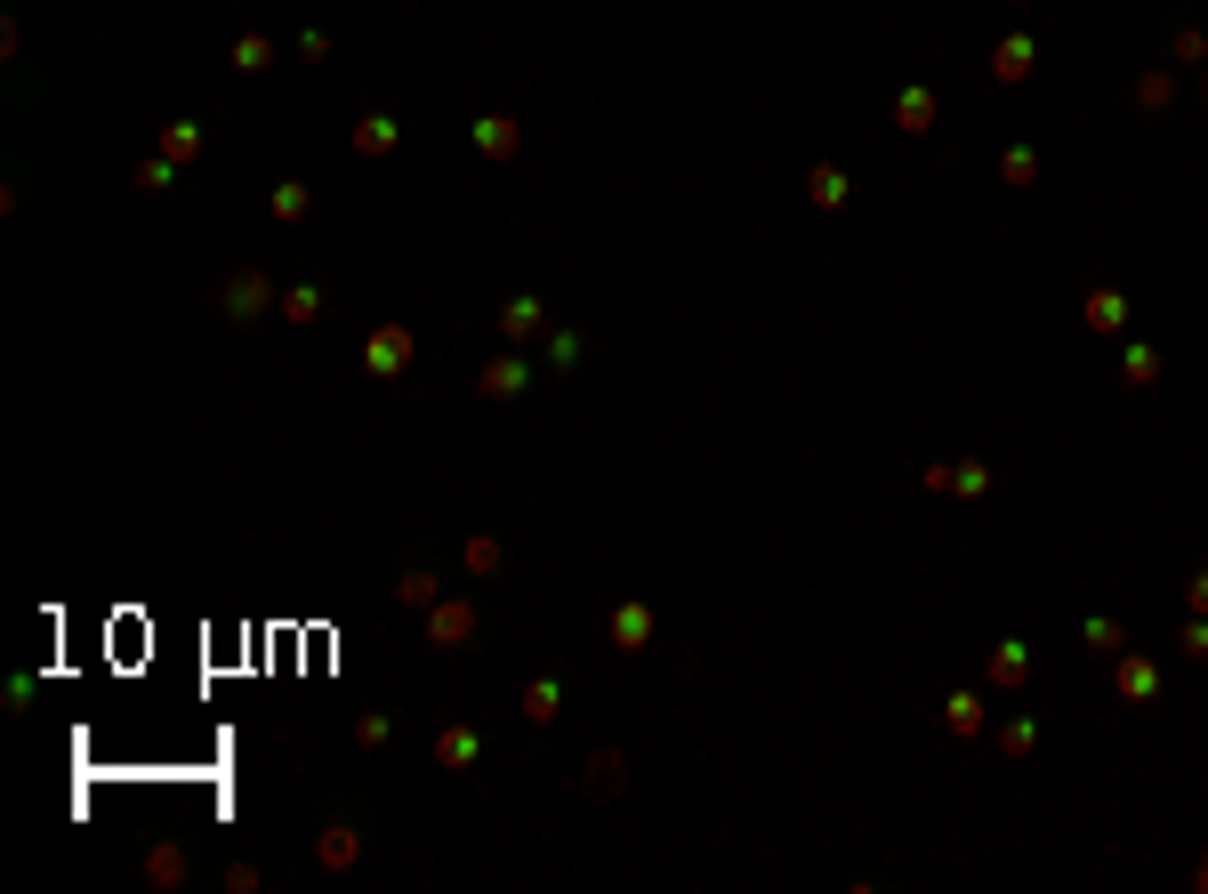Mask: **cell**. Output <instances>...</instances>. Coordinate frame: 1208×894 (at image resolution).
Instances as JSON below:
<instances>
[{
	"instance_id": "20",
	"label": "cell",
	"mask_w": 1208,
	"mask_h": 894,
	"mask_svg": "<svg viewBox=\"0 0 1208 894\" xmlns=\"http://www.w3.org/2000/svg\"><path fill=\"white\" fill-rule=\"evenodd\" d=\"M806 194H814V210H846V202H854V186H846L838 161H814L806 169Z\"/></svg>"
},
{
	"instance_id": "22",
	"label": "cell",
	"mask_w": 1208,
	"mask_h": 894,
	"mask_svg": "<svg viewBox=\"0 0 1208 894\" xmlns=\"http://www.w3.org/2000/svg\"><path fill=\"white\" fill-rule=\"evenodd\" d=\"M620 789H629V758H620V749H597L589 758V798H620Z\"/></svg>"
},
{
	"instance_id": "19",
	"label": "cell",
	"mask_w": 1208,
	"mask_h": 894,
	"mask_svg": "<svg viewBox=\"0 0 1208 894\" xmlns=\"http://www.w3.org/2000/svg\"><path fill=\"white\" fill-rule=\"evenodd\" d=\"M266 218H274V226H283V234H291V226H306V218H315V194H306L298 178H283V186H274V194H266Z\"/></svg>"
},
{
	"instance_id": "6",
	"label": "cell",
	"mask_w": 1208,
	"mask_h": 894,
	"mask_svg": "<svg viewBox=\"0 0 1208 894\" xmlns=\"http://www.w3.org/2000/svg\"><path fill=\"white\" fill-rule=\"evenodd\" d=\"M186 871H194V863H186V846H178V838H154V846H146V863H137V878H146L154 894H178Z\"/></svg>"
},
{
	"instance_id": "13",
	"label": "cell",
	"mask_w": 1208,
	"mask_h": 894,
	"mask_svg": "<svg viewBox=\"0 0 1208 894\" xmlns=\"http://www.w3.org/2000/svg\"><path fill=\"white\" fill-rule=\"evenodd\" d=\"M540 331H548V306H540L532 291H515V298L500 306V338H508V347H524V338H540Z\"/></svg>"
},
{
	"instance_id": "40",
	"label": "cell",
	"mask_w": 1208,
	"mask_h": 894,
	"mask_svg": "<svg viewBox=\"0 0 1208 894\" xmlns=\"http://www.w3.org/2000/svg\"><path fill=\"white\" fill-rule=\"evenodd\" d=\"M1185 605H1192V612H1208V572H1200L1192 589H1185Z\"/></svg>"
},
{
	"instance_id": "33",
	"label": "cell",
	"mask_w": 1208,
	"mask_h": 894,
	"mask_svg": "<svg viewBox=\"0 0 1208 894\" xmlns=\"http://www.w3.org/2000/svg\"><path fill=\"white\" fill-rule=\"evenodd\" d=\"M1120 380H1128V387H1160V355H1152V347H1128V355H1120Z\"/></svg>"
},
{
	"instance_id": "8",
	"label": "cell",
	"mask_w": 1208,
	"mask_h": 894,
	"mask_svg": "<svg viewBox=\"0 0 1208 894\" xmlns=\"http://www.w3.org/2000/svg\"><path fill=\"white\" fill-rule=\"evenodd\" d=\"M1080 323H1088L1096 338H1120V331H1128V291H1112V283H1096V291L1080 298Z\"/></svg>"
},
{
	"instance_id": "9",
	"label": "cell",
	"mask_w": 1208,
	"mask_h": 894,
	"mask_svg": "<svg viewBox=\"0 0 1208 894\" xmlns=\"http://www.w3.org/2000/svg\"><path fill=\"white\" fill-rule=\"evenodd\" d=\"M605 637H612V652H645V645H652V605H637V597L612 605V612H605Z\"/></svg>"
},
{
	"instance_id": "5",
	"label": "cell",
	"mask_w": 1208,
	"mask_h": 894,
	"mask_svg": "<svg viewBox=\"0 0 1208 894\" xmlns=\"http://www.w3.org/2000/svg\"><path fill=\"white\" fill-rule=\"evenodd\" d=\"M468 146H475V161H515V154H524V121H515V114H483L468 129Z\"/></svg>"
},
{
	"instance_id": "23",
	"label": "cell",
	"mask_w": 1208,
	"mask_h": 894,
	"mask_svg": "<svg viewBox=\"0 0 1208 894\" xmlns=\"http://www.w3.org/2000/svg\"><path fill=\"white\" fill-rule=\"evenodd\" d=\"M154 154H169V161H178V169H194V161H202V121H169Z\"/></svg>"
},
{
	"instance_id": "12",
	"label": "cell",
	"mask_w": 1208,
	"mask_h": 894,
	"mask_svg": "<svg viewBox=\"0 0 1208 894\" xmlns=\"http://www.w3.org/2000/svg\"><path fill=\"white\" fill-rule=\"evenodd\" d=\"M475 758H483V734L475 726H435V766L443 774H475Z\"/></svg>"
},
{
	"instance_id": "30",
	"label": "cell",
	"mask_w": 1208,
	"mask_h": 894,
	"mask_svg": "<svg viewBox=\"0 0 1208 894\" xmlns=\"http://www.w3.org/2000/svg\"><path fill=\"white\" fill-rule=\"evenodd\" d=\"M999 178H1008L1015 194H1023V186H1040V154H1031V146H1008V154H999Z\"/></svg>"
},
{
	"instance_id": "26",
	"label": "cell",
	"mask_w": 1208,
	"mask_h": 894,
	"mask_svg": "<svg viewBox=\"0 0 1208 894\" xmlns=\"http://www.w3.org/2000/svg\"><path fill=\"white\" fill-rule=\"evenodd\" d=\"M943 726H951L959 741H975V734H983V694H951V701H943Z\"/></svg>"
},
{
	"instance_id": "38",
	"label": "cell",
	"mask_w": 1208,
	"mask_h": 894,
	"mask_svg": "<svg viewBox=\"0 0 1208 894\" xmlns=\"http://www.w3.org/2000/svg\"><path fill=\"white\" fill-rule=\"evenodd\" d=\"M1177 652H1185V661H1208V621H1200V612L1177 629Z\"/></svg>"
},
{
	"instance_id": "32",
	"label": "cell",
	"mask_w": 1208,
	"mask_h": 894,
	"mask_svg": "<svg viewBox=\"0 0 1208 894\" xmlns=\"http://www.w3.org/2000/svg\"><path fill=\"white\" fill-rule=\"evenodd\" d=\"M129 186H137V194H169V186H178V161H169V154L137 161V178H129Z\"/></svg>"
},
{
	"instance_id": "28",
	"label": "cell",
	"mask_w": 1208,
	"mask_h": 894,
	"mask_svg": "<svg viewBox=\"0 0 1208 894\" xmlns=\"http://www.w3.org/2000/svg\"><path fill=\"white\" fill-rule=\"evenodd\" d=\"M460 564H468V572H475V580H492V572H500V564H508V548H500V540H492V532H475V540H468V548H460Z\"/></svg>"
},
{
	"instance_id": "37",
	"label": "cell",
	"mask_w": 1208,
	"mask_h": 894,
	"mask_svg": "<svg viewBox=\"0 0 1208 894\" xmlns=\"http://www.w3.org/2000/svg\"><path fill=\"white\" fill-rule=\"evenodd\" d=\"M331 49H338V41H331L323 24H306V32H298V65H331Z\"/></svg>"
},
{
	"instance_id": "1",
	"label": "cell",
	"mask_w": 1208,
	"mask_h": 894,
	"mask_svg": "<svg viewBox=\"0 0 1208 894\" xmlns=\"http://www.w3.org/2000/svg\"><path fill=\"white\" fill-rule=\"evenodd\" d=\"M274 306H283V291H274L266 266H234L226 283H218V315L242 323V331H251V323H274Z\"/></svg>"
},
{
	"instance_id": "7",
	"label": "cell",
	"mask_w": 1208,
	"mask_h": 894,
	"mask_svg": "<svg viewBox=\"0 0 1208 894\" xmlns=\"http://www.w3.org/2000/svg\"><path fill=\"white\" fill-rule=\"evenodd\" d=\"M395 146H403V121H395V114H363V121L347 129V154H355V161H387Z\"/></svg>"
},
{
	"instance_id": "3",
	"label": "cell",
	"mask_w": 1208,
	"mask_h": 894,
	"mask_svg": "<svg viewBox=\"0 0 1208 894\" xmlns=\"http://www.w3.org/2000/svg\"><path fill=\"white\" fill-rule=\"evenodd\" d=\"M420 621H428V645H435V652H468L475 629H483V612H475V597H435Z\"/></svg>"
},
{
	"instance_id": "11",
	"label": "cell",
	"mask_w": 1208,
	"mask_h": 894,
	"mask_svg": "<svg viewBox=\"0 0 1208 894\" xmlns=\"http://www.w3.org/2000/svg\"><path fill=\"white\" fill-rule=\"evenodd\" d=\"M331 315V291L323 283H283V306H274V323H298V331H315Z\"/></svg>"
},
{
	"instance_id": "24",
	"label": "cell",
	"mask_w": 1208,
	"mask_h": 894,
	"mask_svg": "<svg viewBox=\"0 0 1208 894\" xmlns=\"http://www.w3.org/2000/svg\"><path fill=\"white\" fill-rule=\"evenodd\" d=\"M226 57H234V73H274V41H266V32H234Z\"/></svg>"
},
{
	"instance_id": "31",
	"label": "cell",
	"mask_w": 1208,
	"mask_h": 894,
	"mask_svg": "<svg viewBox=\"0 0 1208 894\" xmlns=\"http://www.w3.org/2000/svg\"><path fill=\"white\" fill-rule=\"evenodd\" d=\"M1080 645H1088V652H1103V661H1112V652H1128V629H1120V621H1103V612H1096V621L1080 629Z\"/></svg>"
},
{
	"instance_id": "27",
	"label": "cell",
	"mask_w": 1208,
	"mask_h": 894,
	"mask_svg": "<svg viewBox=\"0 0 1208 894\" xmlns=\"http://www.w3.org/2000/svg\"><path fill=\"white\" fill-rule=\"evenodd\" d=\"M1031 749H1040V726H1031V717H1008V726H999V758H1008V766H1023Z\"/></svg>"
},
{
	"instance_id": "36",
	"label": "cell",
	"mask_w": 1208,
	"mask_h": 894,
	"mask_svg": "<svg viewBox=\"0 0 1208 894\" xmlns=\"http://www.w3.org/2000/svg\"><path fill=\"white\" fill-rule=\"evenodd\" d=\"M540 355L557 363V371H572V363L589 355V347H580V331H548V338H540Z\"/></svg>"
},
{
	"instance_id": "10",
	"label": "cell",
	"mask_w": 1208,
	"mask_h": 894,
	"mask_svg": "<svg viewBox=\"0 0 1208 894\" xmlns=\"http://www.w3.org/2000/svg\"><path fill=\"white\" fill-rule=\"evenodd\" d=\"M1112 694L1120 701H1160V669L1145 652H1112Z\"/></svg>"
},
{
	"instance_id": "39",
	"label": "cell",
	"mask_w": 1208,
	"mask_h": 894,
	"mask_svg": "<svg viewBox=\"0 0 1208 894\" xmlns=\"http://www.w3.org/2000/svg\"><path fill=\"white\" fill-rule=\"evenodd\" d=\"M258 886H266L258 863H226V894H258Z\"/></svg>"
},
{
	"instance_id": "2",
	"label": "cell",
	"mask_w": 1208,
	"mask_h": 894,
	"mask_svg": "<svg viewBox=\"0 0 1208 894\" xmlns=\"http://www.w3.org/2000/svg\"><path fill=\"white\" fill-rule=\"evenodd\" d=\"M411 363H420V331L411 323H379L363 338V380H403Z\"/></svg>"
},
{
	"instance_id": "4",
	"label": "cell",
	"mask_w": 1208,
	"mask_h": 894,
	"mask_svg": "<svg viewBox=\"0 0 1208 894\" xmlns=\"http://www.w3.org/2000/svg\"><path fill=\"white\" fill-rule=\"evenodd\" d=\"M475 395L483 403H524L532 395V363L524 355H492V363L475 371Z\"/></svg>"
},
{
	"instance_id": "16",
	"label": "cell",
	"mask_w": 1208,
	"mask_h": 894,
	"mask_svg": "<svg viewBox=\"0 0 1208 894\" xmlns=\"http://www.w3.org/2000/svg\"><path fill=\"white\" fill-rule=\"evenodd\" d=\"M557 709H564V677L540 669V677L524 685V726H557Z\"/></svg>"
},
{
	"instance_id": "14",
	"label": "cell",
	"mask_w": 1208,
	"mask_h": 894,
	"mask_svg": "<svg viewBox=\"0 0 1208 894\" xmlns=\"http://www.w3.org/2000/svg\"><path fill=\"white\" fill-rule=\"evenodd\" d=\"M315 863L323 871H355L363 863V831H355V822H331V831L315 838Z\"/></svg>"
},
{
	"instance_id": "34",
	"label": "cell",
	"mask_w": 1208,
	"mask_h": 894,
	"mask_svg": "<svg viewBox=\"0 0 1208 894\" xmlns=\"http://www.w3.org/2000/svg\"><path fill=\"white\" fill-rule=\"evenodd\" d=\"M387 741H395V717L387 709H363L355 717V749H387Z\"/></svg>"
},
{
	"instance_id": "21",
	"label": "cell",
	"mask_w": 1208,
	"mask_h": 894,
	"mask_svg": "<svg viewBox=\"0 0 1208 894\" xmlns=\"http://www.w3.org/2000/svg\"><path fill=\"white\" fill-rule=\"evenodd\" d=\"M1023 677H1031V645H1015V637L991 645V685H999V694H1015Z\"/></svg>"
},
{
	"instance_id": "25",
	"label": "cell",
	"mask_w": 1208,
	"mask_h": 894,
	"mask_svg": "<svg viewBox=\"0 0 1208 894\" xmlns=\"http://www.w3.org/2000/svg\"><path fill=\"white\" fill-rule=\"evenodd\" d=\"M395 597H403V605H411V612H428V605H435V597H443V580H435V572H428V564H411V572H395Z\"/></svg>"
},
{
	"instance_id": "15",
	"label": "cell",
	"mask_w": 1208,
	"mask_h": 894,
	"mask_svg": "<svg viewBox=\"0 0 1208 894\" xmlns=\"http://www.w3.org/2000/svg\"><path fill=\"white\" fill-rule=\"evenodd\" d=\"M1031 65H1040V49H1031V32H1008V41L991 49V81H1031Z\"/></svg>"
},
{
	"instance_id": "41",
	"label": "cell",
	"mask_w": 1208,
	"mask_h": 894,
	"mask_svg": "<svg viewBox=\"0 0 1208 894\" xmlns=\"http://www.w3.org/2000/svg\"><path fill=\"white\" fill-rule=\"evenodd\" d=\"M1200 97H1208V73H1200Z\"/></svg>"
},
{
	"instance_id": "35",
	"label": "cell",
	"mask_w": 1208,
	"mask_h": 894,
	"mask_svg": "<svg viewBox=\"0 0 1208 894\" xmlns=\"http://www.w3.org/2000/svg\"><path fill=\"white\" fill-rule=\"evenodd\" d=\"M1168 57H1177V65H1208V32L1200 24H1177V32H1168Z\"/></svg>"
},
{
	"instance_id": "18",
	"label": "cell",
	"mask_w": 1208,
	"mask_h": 894,
	"mask_svg": "<svg viewBox=\"0 0 1208 894\" xmlns=\"http://www.w3.org/2000/svg\"><path fill=\"white\" fill-rule=\"evenodd\" d=\"M926 484H935V492H959V500H983V492H991V468H983V460H959V468H926Z\"/></svg>"
},
{
	"instance_id": "17",
	"label": "cell",
	"mask_w": 1208,
	"mask_h": 894,
	"mask_svg": "<svg viewBox=\"0 0 1208 894\" xmlns=\"http://www.w3.org/2000/svg\"><path fill=\"white\" fill-rule=\"evenodd\" d=\"M935 114H943L935 89H903V97H894V129H903V137H935Z\"/></svg>"
},
{
	"instance_id": "29",
	"label": "cell",
	"mask_w": 1208,
	"mask_h": 894,
	"mask_svg": "<svg viewBox=\"0 0 1208 894\" xmlns=\"http://www.w3.org/2000/svg\"><path fill=\"white\" fill-rule=\"evenodd\" d=\"M1136 106H1145V114H1168V106H1177V73H1168V65H1160V73H1145V81H1136Z\"/></svg>"
}]
</instances>
